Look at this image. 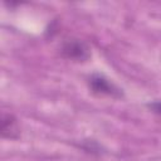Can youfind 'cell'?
<instances>
[{
    "instance_id": "6da1fadb",
    "label": "cell",
    "mask_w": 161,
    "mask_h": 161,
    "mask_svg": "<svg viewBox=\"0 0 161 161\" xmlns=\"http://www.w3.org/2000/svg\"><path fill=\"white\" fill-rule=\"evenodd\" d=\"M59 54L64 59L82 63L91 58V48L84 40L72 36L64 39L60 43Z\"/></svg>"
},
{
    "instance_id": "7a4b0ae2",
    "label": "cell",
    "mask_w": 161,
    "mask_h": 161,
    "mask_svg": "<svg viewBox=\"0 0 161 161\" xmlns=\"http://www.w3.org/2000/svg\"><path fill=\"white\" fill-rule=\"evenodd\" d=\"M88 88L91 92L96 96L101 97H111V98H121L123 96V92L119 87H117L112 80H109L103 74L94 73L92 74L88 80Z\"/></svg>"
},
{
    "instance_id": "3957f363",
    "label": "cell",
    "mask_w": 161,
    "mask_h": 161,
    "mask_svg": "<svg viewBox=\"0 0 161 161\" xmlns=\"http://www.w3.org/2000/svg\"><path fill=\"white\" fill-rule=\"evenodd\" d=\"M0 133L3 138H9V140H16L20 137V126L18 118L14 114L5 112L1 113Z\"/></svg>"
},
{
    "instance_id": "277c9868",
    "label": "cell",
    "mask_w": 161,
    "mask_h": 161,
    "mask_svg": "<svg viewBox=\"0 0 161 161\" xmlns=\"http://www.w3.org/2000/svg\"><path fill=\"white\" fill-rule=\"evenodd\" d=\"M147 106H148V108H150L152 112H155V113H157V114L161 116V102H160V101L151 102V103H148Z\"/></svg>"
}]
</instances>
